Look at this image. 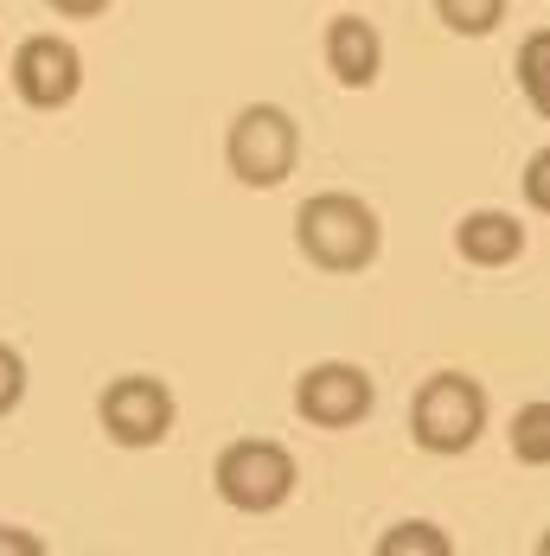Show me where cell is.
Wrapping results in <instances>:
<instances>
[{"mask_svg": "<svg viewBox=\"0 0 550 556\" xmlns=\"http://www.w3.org/2000/svg\"><path fill=\"white\" fill-rule=\"evenodd\" d=\"M487 429V390L461 371H436L410 403V435L429 454H467Z\"/></svg>", "mask_w": 550, "mask_h": 556, "instance_id": "2", "label": "cell"}, {"mask_svg": "<svg viewBox=\"0 0 550 556\" xmlns=\"http://www.w3.org/2000/svg\"><path fill=\"white\" fill-rule=\"evenodd\" d=\"M436 13H441L448 33L480 39V33H493L499 20H505V0H436Z\"/></svg>", "mask_w": 550, "mask_h": 556, "instance_id": "12", "label": "cell"}, {"mask_svg": "<svg viewBox=\"0 0 550 556\" xmlns=\"http://www.w3.org/2000/svg\"><path fill=\"white\" fill-rule=\"evenodd\" d=\"M512 454L525 467H550V403H525L512 416Z\"/></svg>", "mask_w": 550, "mask_h": 556, "instance_id": "11", "label": "cell"}, {"mask_svg": "<svg viewBox=\"0 0 550 556\" xmlns=\"http://www.w3.org/2000/svg\"><path fill=\"white\" fill-rule=\"evenodd\" d=\"M454 250L467 263H480V269H505L525 250V224L512 218V212H467L461 230H454Z\"/></svg>", "mask_w": 550, "mask_h": 556, "instance_id": "9", "label": "cell"}, {"mask_svg": "<svg viewBox=\"0 0 550 556\" xmlns=\"http://www.w3.org/2000/svg\"><path fill=\"white\" fill-rule=\"evenodd\" d=\"M448 556L454 551V544H448V538H441L436 525H397V531H385V538H378V556Z\"/></svg>", "mask_w": 550, "mask_h": 556, "instance_id": "13", "label": "cell"}, {"mask_svg": "<svg viewBox=\"0 0 550 556\" xmlns=\"http://www.w3.org/2000/svg\"><path fill=\"white\" fill-rule=\"evenodd\" d=\"M52 13H64V20H97V13H110V0H46Z\"/></svg>", "mask_w": 550, "mask_h": 556, "instance_id": "17", "label": "cell"}, {"mask_svg": "<svg viewBox=\"0 0 550 556\" xmlns=\"http://www.w3.org/2000/svg\"><path fill=\"white\" fill-rule=\"evenodd\" d=\"M295 243L314 269H333V276H352L378 256L385 230H378V212L352 192H314L301 212H295Z\"/></svg>", "mask_w": 550, "mask_h": 556, "instance_id": "1", "label": "cell"}, {"mask_svg": "<svg viewBox=\"0 0 550 556\" xmlns=\"http://www.w3.org/2000/svg\"><path fill=\"white\" fill-rule=\"evenodd\" d=\"M295 154H301V128L295 115L275 110V103H250L237 110L230 135H224V161L243 186H282L295 173Z\"/></svg>", "mask_w": 550, "mask_h": 556, "instance_id": "3", "label": "cell"}, {"mask_svg": "<svg viewBox=\"0 0 550 556\" xmlns=\"http://www.w3.org/2000/svg\"><path fill=\"white\" fill-rule=\"evenodd\" d=\"M7 71H13V90H20L26 110H64V103H77V90H84V58H77L71 39H58V33L20 39Z\"/></svg>", "mask_w": 550, "mask_h": 556, "instance_id": "6", "label": "cell"}, {"mask_svg": "<svg viewBox=\"0 0 550 556\" xmlns=\"http://www.w3.org/2000/svg\"><path fill=\"white\" fill-rule=\"evenodd\" d=\"M525 199H532L538 212H550V148L532 154V167H525Z\"/></svg>", "mask_w": 550, "mask_h": 556, "instance_id": "15", "label": "cell"}, {"mask_svg": "<svg viewBox=\"0 0 550 556\" xmlns=\"http://www.w3.org/2000/svg\"><path fill=\"white\" fill-rule=\"evenodd\" d=\"M538 551H545V556H550V538H545V544H538Z\"/></svg>", "mask_w": 550, "mask_h": 556, "instance_id": "18", "label": "cell"}, {"mask_svg": "<svg viewBox=\"0 0 550 556\" xmlns=\"http://www.w3.org/2000/svg\"><path fill=\"white\" fill-rule=\"evenodd\" d=\"M0 556H46V538H33L20 525H0Z\"/></svg>", "mask_w": 550, "mask_h": 556, "instance_id": "16", "label": "cell"}, {"mask_svg": "<svg viewBox=\"0 0 550 556\" xmlns=\"http://www.w3.org/2000/svg\"><path fill=\"white\" fill-rule=\"evenodd\" d=\"M26 403V358L13 345H0V416H13Z\"/></svg>", "mask_w": 550, "mask_h": 556, "instance_id": "14", "label": "cell"}, {"mask_svg": "<svg viewBox=\"0 0 550 556\" xmlns=\"http://www.w3.org/2000/svg\"><path fill=\"white\" fill-rule=\"evenodd\" d=\"M378 64H385L378 26L359 20V13H339V20L327 26V71L346 84V90H365V84H378Z\"/></svg>", "mask_w": 550, "mask_h": 556, "instance_id": "8", "label": "cell"}, {"mask_svg": "<svg viewBox=\"0 0 550 556\" xmlns=\"http://www.w3.org/2000/svg\"><path fill=\"white\" fill-rule=\"evenodd\" d=\"M518 90H525V103L550 122V33H532V39L518 46Z\"/></svg>", "mask_w": 550, "mask_h": 556, "instance_id": "10", "label": "cell"}, {"mask_svg": "<svg viewBox=\"0 0 550 556\" xmlns=\"http://www.w3.org/2000/svg\"><path fill=\"white\" fill-rule=\"evenodd\" d=\"M97 422L115 447H161L173 435V390L161 378L128 371L97 396Z\"/></svg>", "mask_w": 550, "mask_h": 556, "instance_id": "5", "label": "cell"}, {"mask_svg": "<svg viewBox=\"0 0 550 556\" xmlns=\"http://www.w3.org/2000/svg\"><path fill=\"white\" fill-rule=\"evenodd\" d=\"M372 396H378V390H372V378H365L359 365L327 358V365L301 371L295 409H301V422H314V429H352V422L372 416Z\"/></svg>", "mask_w": 550, "mask_h": 556, "instance_id": "7", "label": "cell"}, {"mask_svg": "<svg viewBox=\"0 0 550 556\" xmlns=\"http://www.w3.org/2000/svg\"><path fill=\"white\" fill-rule=\"evenodd\" d=\"M212 480H218L224 505H237V511H275V505H288V493H295V454L282 442L250 435V442L224 447Z\"/></svg>", "mask_w": 550, "mask_h": 556, "instance_id": "4", "label": "cell"}]
</instances>
